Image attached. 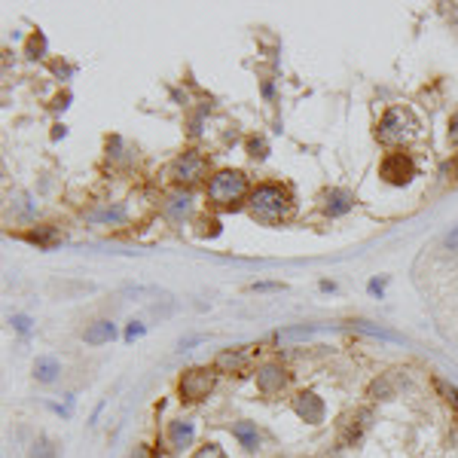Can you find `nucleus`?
Returning a JSON list of instances; mask_svg holds the SVG:
<instances>
[{
	"label": "nucleus",
	"instance_id": "f257e3e1",
	"mask_svg": "<svg viewBox=\"0 0 458 458\" xmlns=\"http://www.w3.org/2000/svg\"><path fill=\"white\" fill-rule=\"evenodd\" d=\"M247 192V178L242 171H217L214 178L208 180V199L214 202L217 208H238V202L245 199Z\"/></svg>",
	"mask_w": 458,
	"mask_h": 458
},
{
	"label": "nucleus",
	"instance_id": "f03ea898",
	"mask_svg": "<svg viewBox=\"0 0 458 458\" xmlns=\"http://www.w3.org/2000/svg\"><path fill=\"white\" fill-rule=\"evenodd\" d=\"M419 132V123L412 119L409 110H403V107H391L388 113L382 116V123H379V132H376V137H379L382 144H403V141H409L412 135Z\"/></svg>",
	"mask_w": 458,
	"mask_h": 458
},
{
	"label": "nucleus",
	"instance_id": "7ed1b4c3",
	"mask_svg": "<svg viewBox=\"0 0 458 458\" xmlns=\"http://www.w3.org/2000/svg\"><path fill=\"white\" fill-rule=\"evenodd\" d=\"M287 205H290V199L278 183H263V187H256L251 192V208L256 217H278L287 211Z\"/></svg>",
	"mask_w": 458,
	"mask_h": 458
},
{
	"label": "nucleus",
	"instance_id": "20e7f679",
	"mask_svg": "<svg viewBox=\"0 0 458 458\" xmlns=\"http://www.w3.org/2000/svg\"><path fill=\"white\" fill-rule=\"evenodd\" d=\"M211 388H214V370H208V366H192L180 376L178 382V391H180V400L187 403H196V400H205Z\"/></svg>",
	"mask_w": 458,
	"mask_h": 458
},
{
	"label": "nucleus",
	"instance_id": "39448f33",
	"mask_svg": "<svg viewBox=\"0 0 458 458\" xmlns=\"http://www.w3.org/2000/svg\"><path fill=\"white\" fill-rule=\"evenodd\" d=\"M379 174L388 183H394V187H403V183H409L416 178V162L407 153H388L379 165Z\"/></svg>",
	"mask_w": 458,
	"mask_h": 458
},
{
	"label": "nucleus",
	"instance_id": "423d86ee",
	"mask_svg": "<svg viewBox=\"0 0 458 458\" xmlns=\"http://www.w3.org/2000/svg\"><path fill=\"white\" fill-rule=\"evenodd\" d=\"M293 412L309 425H321L324 421V400L315 391H299L297 400H293Z\"/></svg>",
	"mask_w": 458,
	"mask_h": 458
},
{
	"label": "nucleus",
	"instance_id": "0eeeda50",
	"mask_svg": "<svg viewBox=\"0 0 458 458\" xmlns=\"http://www.w3.org/2000/svg\"><path fill=\"white\" fill-rule=\"evenodd\" d=\"M205 168H208V162L202 159L199 153H183L178 162H174V178H178L180 183H196V180H202V174H205Z\"/></svg>",
	"mask_w": 458,
	"mask_h": 458
},
{
	"label": "nucleus",
	"instance_id": "6e6552de",
	"mask_svg": "<svg viewBox=\"0 0 458 458\" xmlns=\"http://www.w3.org/2000/svg\"><path fill=\"white\" fill-rule=\"evenodd\" d=\"M287 385V370L281 364H263L256 370V388L263 394H278Z\"/></svg>",
	"mask_w": 458,
	"mask_h": 458
},
{
	"label": "nucleus",
	"instance_id": "1a4fd4ad",
	"mask_svg": "<svg viewBox=\"0 0 458 458\" xmlns=\"http://www.w3.org/2000/svg\"><path fill=\"white\" fill-rule=\"evenodd\" d=\"M354 205V196L348 190H330L324 196V211L330 217H339V214H348Z\"/></svg>",
	"mask_w": 458,
	"mask_h": 458
},
{
	"label": "nucleus",
	"instance_id": "9d476101",
	"mask_svg": "<svg viewBox=\"0 0 458 458\" xmlns=\"http://www.w3.org/2000/svg\"><path fill=\"white\" fill-rule=\"evenodd\" d=\"M58 373H61L58 357H52V354H40V357L34 361V379H37V382L49 385V382L58 379Z\"/></svg>",
	"mask_w": 458,
	"mask_h": 458
},
{
	"label": "nucleus",
	"instance_id": "9b49d317",
	"mask_svg": "<svg viewBox=\"0 0 458 458\" xmlns=\"http://www.w3.org/2000/svg\"><path fill=\"white\" fill-rule=\"evenodd\" d=\"M113 336H116V327L110 324V321H95V324H89L86 333H82L86 345H104V342H110Z\"/></svg>",
	"mask_w": 458,
	"mask_h": 458
},
{
	"label": "nucleus",
	"instance_id": "f8f14e48",
	"mask_svg": "<svg viewBox=\"0 0 458 458\" xmlns=\"http://www.w3.org/2000/svg\"><path fill=\"white\" fill-rule=\"evenodd\" d=\"M168 437H171V446L183 449V446L192 443V437H196V425H192L190 419H178V421H171Z\"/></svg>",
	"mask_w": 458,
	"mask_h": 458
},
{
	"label": "nucleus",
	"instance_id": "ddd939ff",
	"mask_svg": "<svg viewBox=\"0 0 458 458\" xmlns=\"http://www.w3.org/2000/svg\"><path fill=\"white\" fill-rule=\"evenodd\" d=\"M366 425H370V409H357V425H354V416L348 419V425H345V431H342V443H345V446L357 443Z\"/></svg>",
	"mask_w": 458,
	"mask_h": 458
},
{
	"label": "nucleus",
	"instance_id": "4468645a",
	"mask_svg": "<svg viewBox=\"0 0 458 458\" xmlns=\"http://www.w3.org/2000/svg\"><path fill=\"white\" fill-rule=\"evenodd\" d=\"M233 437H235L245 449H256V446H260V434H256V425H254V421H235V425H233Z\"/></svg>",
	"mask_w": 458,
	"mask_h": 458
},
{
	"label": "nucleus",
	"instance_id": "2eb2a0df",
	"mask_svg": "<svg viewBox=\"0 0 458 458\" xmlns=\"http://www.w3.org/2000/svg\"><path fill=\"white\" fill-rule=\"evenodd\" d=\"M25 238L31 245H37V247H52L55 242H58V233H55L52 226H40V229H31Z\"/></svg>",
	"mask_w": 458,
	"mask_h": 458
},
{
	"label": "nucleus",
	"instance_id": "dca6fc26",
	"mask_svg": "<svg viewBox=\"0 0 458 458\" xmlns=\"http://www.w3.org/2000/svg\"><path fill=\"white\" fill-rule=\"evenodd\" d=\"M354 327H357V330H364V333H370V336L388 339V342H403V336H400V333H394V330H385V327H376V324H370V321H354Z\"/></svg>",
	"mask_w": 458,
	"mask_h": 458
},
{
	"label": "nucleus",
	"instance_id": "f3484780",
	"mask_svg": "<svg viewBox=\"0 0 458 458\" xmlns=\"http://www.w3.org/2000/svg\"><path fill=\"white\" fill-rule=\"evenodd\" d=\"M394 385H391V376H382V379H376L373 385H370V397H376V400H391L394 397Z\"/></svg>",
	"mask_w": 458,
	"mask_h": 458
},
{
	"label": "nucleus",
	"instance_id": "a211bd4d",
	"mask_svg": "<svg viewBox=\"0 0 458 458\" xmlns=\"http://www.w3.org/2000/svg\"><path fill=\"white\" fill-rule=\"evenodd\" d=\"M242 364H245V354L242 352H223L217 357V370H226V373H233V370H242Z\"/></svg>",
	"mask_w": 458,
	"mask_h": 458
},
{
	"label": "nucleus",
	"instance_id": "6ab92c4d",
	"mask_svg": "<svg viewBox=\"0 0 458 458\" xmlns=\"http://www.w3.org/2000/svg\"><path fill=\"white\" fill-rule=\"evenodd\" d=\"M25 55H27V58H43V55H46V37L40 31H34L31 37H27Z\"/></svg>",
	"mask_w": 458,
	"mask_h": 458
},
{
	"label": "nucleus",
	"instance_id": "aec40b11",
	"mask_svg": "<svg viewBox=\"0 0 458 458\" xmlns=\"http://www.w3.org/2000/svg\"><path fill=\"white\" fill-rule=\"evenodd\" d=\"M92 220H95V223H123V220H125V208L116 205V208H107V211H95Z\"/></svg>",
	"mask_w": 458,
	"mask_h": 458
},
{
	"label": "nucleus",
	"instance_id": "412c9836",
	"mask_svg": "<svg viewBox=\"0 0 458 458\" xmlns=\"http://www.w3.org/2000/svg\"><path fill=\"white\" fill-rule=\"evenodd\" d=\"M311 333H315V327H284L278 330V342H290V339H309Z\"/></svg>",
	"mask_w": 458,
	"mask_h": 458
},
{
	"label": "nucleus",
	"instance_id": "4be33fe9",
	"mask_svg": "<svg viewBox=\"0 0 458 458\" xmlns=\"http://www.w3.org/2000/svg\"><path fill=\"white\" fill-rule=\"evenodd\" d=\"M31 458H58V446L52 443V440H37L34 449H31Z\"/></svg>",
	"mask_w": 458,
	"mask_h": 458
},
{
	"label": "nucleus",
	"instance_id": "5701e85b",
	"mask_svg": "<svg viewBox=\"0 0 458 458\" xmlns=\"http://www.w3.org/2000/svg\"><path fill=\"white\" fill-rule=\"evenodd\" d=\"M247 156H254V159H266V156H269V144H266L263 137H251V141H247Z\"/></svg>",
	"mask_w": 458,
	"mask_h": 458
},
{
	"label": "nucleus",
	"instance_id": "b1692460",
	"mask_svg": "<svg viewBox=\"0 0 458 458\" xmlns=\"http://www.w3.org/2000/svg\"><path fill=\"white\" fill-rule=\"evenodd\" d=\"M437 388H440V394H443V397L458 409V388H455V385H449V382H443V379H437Z\"/></svg>",
	"mask_w": 458,
	"mask_h": 458
},
{
	"label": "nucleus",
	"instance_id": "393cba45",
	"mask_svg": "<svg viewBox=\"0 0 458 458\" xmlns=\"http://www.w3.org/2000/svg\"><path fill=\"white\" fill-rule=\"evenodd\" d=\"M190 208H192V199L187 196V192L171 199V211H174V214H190Z\"/></svg>",
	"mask_w": 458,
	"mask_h": 458
},
{
	"label": "nucleus",
	"instance_id": "a878e982",
	"mask_svg": "<svg viewBox=\"0 0 458 458\" xmlns=\"http://www.w3.org/2000/svg\"><path fill=\"white\" fill-rule=\"evenodd\" d=\"M147 333V324H141V321H132V324L125 327V342H135V339H141Z\"/></svg>",
	"mask_w": 458,
	"mask_h": 458
},
{
	"label": "nucleus",
	"instance_id": "bb28decb",
	"mask_svg": "<svg viewBox=\"0 0 458 458\" xmlns=\"http://www.w3.org/2000/svg\"><path fill=\"white\" fill-rule=\"evenodd\" d=\"M192 458H226V452H223V449H220L217 443H208V446H202Z\"/></svg>",
	"mask_w": 458,
	"mask_h": 458
},
{
	"label": "nucleus",
	"instance_id": "cd10ccee",
	"mask_svg": "<svg viewBox=\"0 0 458 458\" xmlns=\"http://www.w3.org/2000/svg\"><path fill=\"white\" fill-rule=\"evenodd\" d=\"M9 324H13V330H16V333H27V330H31V324H34V321L27 318V315H13V318H9Z\"/></svg>",
	"mask_w": 458,
	"mask_h": 458
},
{
	"label": "nucleus",
	"instance_id": "c85d7f7f",
	"mask_svg": "<svg viewBox=\"0 0 458 458\" xmlns=\"http://www.w3.org/2000/svg\"><path fill=\"white\" fill-rule=\"evenodd\" d=\"M281 287H284L281 281H256V284H251L254 293H256V290H260V293H263V290H281Z\"/></svg>",
	"mask_w": 458,
	"mask_h": 458
},
{
	"label": "nucleus",
	"instance_id": "c756f323",
	"mask_svg": "<svg viewBox=\"0 0 458 458\" xmlns=\"http://www.w3.org/2000/svg\"><path fill=\"white\" fill-rule=\"evenodd\" d=\"M443 247H446V251H458V226L452 229V233H446V238H443Z\"/></svg>",
	"mask_w": 458,
	"mask_h": 458
},
{
	"label": "nucleus",
	"instance_id": "7c9ffc66",
	"mask_svg": "<svg viewBox=\"0 0 458 458\" xmlns=\"http://www.w3.org/2000/svg\"><path fill=\"white\" fill-rule=\"evenodd\" d=\"M366 290H370L373 297H382V293H385V278H373L370 284H366Z\"/></svg>",
	"mask_w": 458,
	"mask_h": 458
},
{
	"label": "nucleus",
	"instance_id": "2f4dec72",
	"mask_svg": "<svg viewBox=\"0 0 458 458\" xmlns=\"http://www.w3.org/2000/svg\"><path fill=\"white\" fill-rule=\"evenodd\" d=\"M449 144L452 147H458V113L449 119Z\"/></svg>",
	"mask_w": 458,
	"mask_h": 458
},
{
	"label": "nucleus",
	"instance_id": "473e14b6",
	"mask_svg": "<svg viewBox=\"0 0 458 458\" xmlns=\"http://www.w3.org/2000/svg\"><path fill=\"white\" fill-rule=\"evenodd\" d=\"M55 73H58V77H70L73 68H70V64H55Z\"/></svg>",
	"mask_w": 458,
	"mask_h": 458
},
{
	"label": "nucleus",
	"instance_id": "72a5a7b5",
	"mask_svg": "<svg viewBox=\"0 0 458 458\" xmlns=\"http://www.w3.org/2000/svg\"><path fill=\"white\" fill-rule=\"evenodd\" d=\"M68 101H70V95H61V98H55V104H52V107H55V110H58V107L64 110V107H68Z\"/></svg>",
	"mask_w": 458,
	"mask_h": 458
},
{
	"label": "nucleus",
	"instance_id": "f704fd0d",
	"mask_svg": "<svg viewBox=\"0 0 458 458\" xmlns=\"http://www.w3.org/2000/svg\"><path fill=\"white\" fill-rule=\"evenodd\" d=\"M321 290H330V293H333L336 284H333V281H321Z\"/></svg>",
	"mask_w": 458,
	"mask_h": 458
},
{
	"label": "nucleus",
	"instance_id": "c9c22d12",
	"mask_svg": "<svg viewBox=\"0 0 458 458\" xmlns=\"http://www.w3.org/2000/svg\"><path fill=\"white\" fill-rule=\"evenodd\" d=\"M455 178H458V171H455Z\"/></svg>",
	"mask_w": 458,
	"mask_h": 458
}]
</instances>
